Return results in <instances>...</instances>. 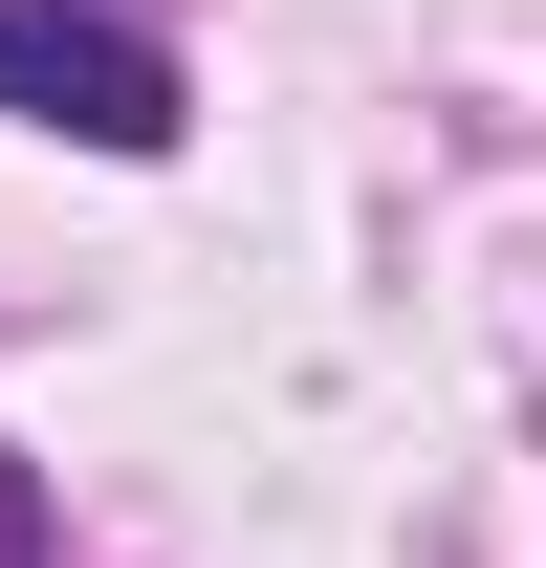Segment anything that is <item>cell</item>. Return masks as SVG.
<instances>
[{"instance_id":"obj_2","label":"cell","mask_w":546,"mask_h":568,"mask_svg":"<svg viewBox=\"0 0 546 568\" xmlns=\"http://www.w3.org/2000/svg\"><path fill=\"white\" fill-rule=\"evenodd\" d=\"M0 568H44V481H22V459H0Z\"/></svg>"},{"instance_id":"obj_1","label":"cell","mask_w":546,"mask_h":568,"mask_svg":"<svg viewBox=\"0 0 546 568\" xmlns=\"http://www.w3.org/2000/svg\"><path fill=\"white\" fill-rule=\"evenodd\" d=\"M0 110L88 132V153H175V44L88 22V0H0Z\"/></svg>"}]
</instances>
